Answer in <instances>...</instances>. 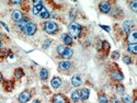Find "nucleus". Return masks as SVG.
I'll use <instances>...</instances> for the list:
<instances>
[{"mask_svg": "<svg viewBox=\"0 0 137 103\" xmlns=\"http://www.w3.org/2000/svg\"><path fill=\"white\" fill-rule=\"evenodd\" d=\"M63 41L65 44H67V45H70V44H72V37L70 36V35L68 34H63Z\"/></svg>", "mask_w": 137, "mask_h": 103, "instance_id": "nucleus-16", "label": "nucleus"}, {"mask_svg": "<svg viewBox=\"0 0 137 103\" xmlns=\"http://www.w3.org/2000/svg\"><path fill=\"white\" fill-rule=\"evenodd\" d=\"M129 6H131L132 10H133L134 12H136V11H137V2H136V1H132V2H129Z\"/></svg>", "mask_w": 137, "mask_h": 103, "instance_id": "nucleus-28", "label": "nucleus"}, {"mask_svg": "<svg viewBox=\"0 0 137 103\" xmlns=\"http://www.w3.org/2000/svg\"><path fill=\"white\" fill-rule=\"evenodd\" d=\"M72 54H74V51L71 50V48H69V47H67L66 46V48H65V51H64V53H63V57L64 58H70L72 56Z\"/></svg>", "mask_w": 137, "mask_h": 103, "instance_id": "nucleus-14", "label": "nucleus"}, {"mask_svg": "<svg viewBox=\"0 0 137 103\" xmlns=\"http://www.w3.org/2000/svg\"><path fill=\"white\" fill-rule=\"evenodd\" d=\"M36 30H37L36 25H35L34 23H32V22H29V23H27V24L22 29V31L24 32V34H27V35H33V34H35Z\"/></svg>", "mask_w": 137, "mask_h": 103, "instance_id": "nucleus-3", "label": "nucleus"}, {"mask_svg": "<svg viewBox=\"0 0 137 103\" xmlns=\"http://www.w3.org/2000/svg\"><path fill=\"white\" fill-rule=\"evenodd\" d=\"M100 11L102 13H109L111 11V6L109 2H105V1H102L100 3Z\"/></svg>", "mask_w": 137, "mask_h": 103, "instance_id": "nucleus-6", "label": "nucleus"}, {"mask_svg": "<svg viewBox=\"0 0 137 103\" xmlns=\"http://www.w3.org/2000/svg\"><path fill=\"white\" fill-rule=\"evenodd\" d=\"M117 91H119V92H121V93L124 92V88H123V86H119V87H117Z\"/></svg>", "mask_w": 137, "mask_h": 103, "instance_id": "nucleus-33", "label": "nucleus"}, {"mask_svg": "<svg viewBox=\"0 0 137 103\" xmlns=\"http://www.w3.org/2000/svg\"><path fill=\"white\" fill-rule=\"evenodd\" d=\"M12 19L15 21V22H20L21 20H23V14L21 11L19 10H14L12 12Z\"/></svg>", "mask_w": 137, "mask_h": 103, "instance_id": "nucleus-11", "label": "nucleus"}, {"mask_svg": "<svg viewBox=\"0 0 137 103\" xmlns=\"http://www.w3.org/2000/svg\"><path fill=\"white\" fill-rule=\"evenodd\" d=\"M4 89H7L8 91H11V90H12V89H13L12 82H11V81H8V82L4 83Z\"/></svg>", "mask_w": 137, "mask_h": 103, "instance_id": "nucleus-25", "label": "nucleus"}, {"mask_svg": "<svg viewBox=\"0 0 137 103\" xmlns=\"http://www.w3.org/2000/svg\"><path fill=\"white\" fill-rule=\"evenodd\" d=\"M53 103H68V100L65 95L63 94H56L53 98Z\"/></svg>", "mask_w": 137, "mask_h": 103, "instance_id": "nucleus-5", "label": "nucleus"}, {"mask_svg": "<svg viewBox=\"0 0 137 103\" xmlns=\"http://www.w3.org/2000/svg\"><path fill=\"white\" fill-rule=\"evenodd\" d=\"M40 77H41L42 80H45V79L48 78V70L45 68H42L41 71H40Z\"/></svg>", "mask_w": 137, "mask_h": 103, "instance_id": "nucleus-18", "label": "nucleus"}, {"mask_svg": "<svg viewBox=\"0 0 137 103\" xmlns=\"http://www.w3.org/2000/svg\"><path fill=\"white\" fill-rule=\"evenodd\" d=\"M120 57V54H119V52H114V53L112 54V58L113 59H117V58Z\"/></svg>", "mask_w": 137, "mask_h": 103, "instance_id": "nucleus-31", "label": "nucleus"}, {"mask_svg": "<svg viewBox=\"0 0 137 103\" xmlns=\"http://www.w3.org/2000/svg\"><path fill=\"white\" fill-rule=\"evenodd\" d=\"M123 60H124L125 64H131L132 63V59L129 56H124V57H123Z\"/></svg>", "mask_w": 137, "mask_h": 103, "instance_id": "nucleus-29", "label": "nucleus"}, {"mask_svg": "<svg viewBox=\"0 0 137 103\" xmlns=\"http://www.w3.org/2000/svg\"><path fill=\"white\" fill-rule=\"evenodd\" d=\"M33 4H34V6H40V4H42V1H41V0H36V1H33Z\"/></svg>", "mask_w": 137, "mask_h": 103, "instance_id": "nucleus-34", "label": "nucleus"}, {"mask_svg": "<svg viewBox=\"0 0 137 103\" xmlns=\"http://www.w3.org/2000/svg\"><path fill=\"white\" fill-rule=\"evenodd\" d=\"M12 3H14V4H19V3H21L20 1H12Z\"/></svg>", "mask_w": 137, "mask_h": 103, "instance_id": "nucleus-38", "label": "nucleus"}, {"mask_svg": "<svg viewBox=\"0 0 137 103\" xmlns=\"http://www.w3.org/2000/svg\"><path fill=\"white\" fill-rule=\"evenodd\" d=\"M27 23H29V20H27V19H25V18H23V20H21L20 22H16V25H18L20 29H23V27H24Z\"/></svg>", "mask_w": 137, "mask_h": 103, "instance_id": "nucleus-21", "label": "nucleus"}, {"mask_svg": "<svg viewBox=\"0 0 137 103\" xmlns=\"http://www.w3.org/2000/svg\"><path fill=\"white\" fill-rule=\"evenodd\" d=\"M31 99V92L30 91H23L20 95H19V101L20 103H27Z\"/></svg>", "mask_w": 137, "mask_h": 103, "instance_id": "nucleus-4", "label": "nucleus"}, {"mask_svg": "<svg viewBox=\"0 0 137 103\" xmlns=\"http://www.w3.org/2000/svg\"><path fill=\"white\" fill-rule=\"evenodd\" d=\"M44 30L48 34H55L58 31V25L53 21H47L44 23Z\"/></svg>", "mask_w": 137, "mask_h": 103, "instance_id": "nucleus-2", "label": "nucleus"}, {"mask_svg": "<svg viewBox=\"0 0 137 103\" xmlns=\"http://www.w3.org/2000/svg\"><path fill=\"white\" fill-rule=\"evenodd\" d=\"M40 15H41V18H43V19H48L49 17H51V14H49V12L47 11V9L45 8V7L42 8L41 12H40Z\"/></svg>", "mask_w": 137, "mask_h": 103, "instance_id": "nucleus-17", "label": "nucleus"}, {"mask_svg": "<svg viewBox=\"0 0 137 103\" xmlns=\"http://www.w3.org/2000/svg\"><path fill=\"white\" fill-rule=\"evenodd\" d=\"M127 42H128V44L137 43V32H136V31L129 32V33H128V36H127Z\"/></svg>", "mask_w": 137, "mask_h": 103, "instance_id": "nucleus-7", "label": "nucleus"}, {"mask_svg": "<svg viewBox=\"0 0 137 103\" xmlns=\"http://www.w3.org/2000/svg\"><path fill=\"white\" fill-rule=\"evenodd\" d=\"M14 77H15L16 79L22 78V77H23V70L21 69V68L15 69V71H14Z\"/></svg>", "mask_w": 137, "mask_h": 103, "instance_id": "nucleus-23", "label": "nucleus"}, {"mask_svg": "<svg viewBox=\"0 0 137 103\" xmlns=\"http://www.w3.org/2000/svg\"><path fill=\"white\" fill-rule=\"evenodd\" d=\"M71 100L74 102H78L80 100V95H79V91L77 90H74L71 92Z\"/></svg>", "mask_w": 137, "mask_h": 103, "instance_id": "nucleus-19", "label": "nucleus"}, {"mask_svg": "<svg viewBox=\"0 0 137 103\" xmlns=\"http://www.w3.org/2000/svg\"><path fill=\"white\" fill-rule=\"evenodd\" d=\"M132 103H137V102H136V101H134V102H132Z\"/></svg>", "mask_w": 137, "mask_h": 103, "instance_id": "nucleus-42", "label": "nucleus"}, {"mask_svg": "<svg viewBox=\"0 0 137 103\" xmlns=\"http://www.w3.org/2000/svg\"><path fill=\"white\" fill-rule=\"evenodd\" d=\"M71 83H72V86H74V87H79V86L82 83L81 77H80L79 75H75V76H72V78H71Z\"/></svg>", "mask_w": 137, "mask_h": 103, "instance_id": "nucleus-10", "label": "nucleus"}, {"mask_svg": "<svg viewBox=\"0 0 137 103\" xmlns=\"http://www.w3.org/2000/svg\"><path fill=\"white\" fill-rule=\"evenodd\" d=\"M100 27L101 29H103V30H105L107 32H110V27L107 26V25H103V24H100Z\"/></svg>", "mask_w": 137, "mask_h": 103, "instance_id": "nucleus-32", "label": "nucleus"}, {"mask_svg": "<svg viewBox=\"0 0 137 103\" xmlns=\"http://www.w3.org/2000/svg\"><path fill=\"white\" fill-rule=\"evenodd\" d=\"M1 80H2V75L0 74V82H1Z\"/></svg>", "mask_w": 137, "mask_h": 103, "instance_id": "nucleus-40", "label": "nucleus"}, {"mask_svg": "<svg viewBox=\"0 0 137 103\" xmlns=\"http://www.w3.org/2000/svg\"><path fill=\"white\" fill-rule=\"evenodd\" d=\"M79 95H80V99H81L82 101H86V100H88L89 95H90V91L87 88H83V89H81V91L79 92Z\"/></svg>", "mask_w": 137, "mask_h": 103, "instance_id": "nucleus-9", "label": "nucleus"}, {"mask_svg": "<svg viewBox=\"0 0 137 103\" xmlns=\"http://www.w3.org/2000/svg\"><path fill=\"white\" fill-rule=\"evenodd\" d=\"M81 25L78 24L76 22H72L70 23V25L68 26V32H69L70 36H74V37H79L80 34H81Z\"/></svg>", "mask_w": 137, "mask_h": 103, "instance_id": "nucleus-1", "label": "nucleus"}, {"mask_svg": "<svg viewBox=\"0 0 137 103\" xmlns=\"http://www.w3.org/2000/svg\"><path fill=\"white\" fill-rule=\"evenodd\" d=\"M58 66H59V69H61V70H69L70 68H71L72 64L69 62V60H64V62L59 63Z\"/></svg>", "mask_w": 137, "mask_h": 103, "instance_id": "nucleus-8", "label": "nucleus"}, {"mask_svg": "<svg viewBox=\"0 0 137 103\" xmlns=\"http://www.w3.org/2000/svg\"><path fill=\"white\" fill-rule=\"evenodd\" d=\"M111 77H112L113 79H115V80H119V81L123 80V78H124L123 75L120 71H113L112 74H111Z\"/></svg>", "mask_w": 137, "mask_h": 103, "instance_id": "nucleus-15", "label": "nucleus"}, {"mask_svg": "<svg viewBox=\"0 0 137 103\" xmlns=\"http://www.w3.org/2000/svg\"><path fill=\"white\" fill-rule=\"evenodd\" d=\"M32 103H41V101H39V100H35V101H33Z\"/></svg>", "mask_w": 137, "mask_h": 103, "instance_id": "nucleus-39", "label": "nucleus"}, {"mask_svg": "<svg viewBox=\"0 0 137 103\" xmlns=\"http://www.w3.org/2000/svg\"><path fill=\"white\" fill-rule=\"evenodd\" d=\"M42 8H43V6H42V4H40V6H34V7H33V14H35V15L40 14Z\"/></svg>", "mask_w": 137, "mask_h": 103, "instance_id": "nucleus-22", "label": "nucleus"}, {"mask_svg": "<svg viewBox=\"0 0 137 103\" xmlns=\"http://www.w3.org/2000/svg\"><path fill=\"white\" fill-rule=\"evenodd\" d=\"M0 52H1V53H0V55H1V56H4V55H7V54H8V50H3V51H0Z\"/></svg>", "mask_w": 137, "mask_h": 103, "instance_id": "nucleus-35", "label": "nucleus"}, {"mask_svg": "<svg viewBox=\"0 0 137 103\" xmlns=\"http://www.w3.org/2000/svg\"><path fill=\"white\" fill-rule=\"evenodd\" d=\"M112 103H120V101L116 99V98H113V100H112Z\"/></svg>", "mask_w": 137, "mask_h": 103, "instance_id": "nucleus-36", "label": "nucleus"}, {"mask_svg": "<svg viewBox=\"0 0 137 103\" xmlns=\"http://www.w3.org/2000/svg\"><path fill=\"white\" fill-rule=\"evenodd\" d=\"M49 46H51V41H49V39H46L43 44V48H48Z\"/></svg>", "mask_w": 137, "mask_h": 103, "instance_id": "nucleus-30", "label": "nucleus"}, {"mask_svg": "<svg viewBox=\"0 0 137 103\" xmlns=\"http://www.w3.org/2000/svg\"><path fill=\"white\" fill-rule=\"evenodd\" d=\"M132 21H125L124 23H123V30H124L125 33H129L132 30Z\"/></svg>", "mask_w": 137, "mask_h": 103, "instance_id": "nucleus-13", "label": "nucleus"}, {"mask_svg": "<svg viewBox=\"0 0 137 103\" xmlns=\"http://www.w3.org/2000/svg\"><path fill=\"white\" fill-rule=\"evenodd\" d=\"M99 103H108V98L104 94L99 95Z\"/></svg>", "mask_w": 137, "mask_h": 103, "instance_id": "nucleus-26", "label": "nucleus"}, {"mask_svg": "<svg viewBox=\"0 0 137 103\" xmlns=\"http://www.w3.org/2000/svg\"><path fill=\"white\" fill-rule=\"evenodd\" d=\"M65 48H66L65 45H58V46H57V53L59 54V55H63V53H64V51H65Z\"/></svg>", "mask_w": 137, "mask_h": 103, "instance_id": "nucleus-27", "label": "nucleus"}, {"mask_svg": "<svg viewBox=\"0 0 137 103\" xmlns=\"http://www.w3.org/2000/svg\"><path fill=\"white\" fill-rule=\"evenodd\" d=\"M122 101H123V103H132V99H131V97H129V95L124 94L122 97Z\"/></svg>", "mask_w": 137, "mask_h": 103, "instance_id": "nucleus-24", "label": "nucleus"}, {"mask_svg": "<svg viewBox=\"0 0 137 103\" xmlns=\"http://www.w3.org/2000/svg\"><path fill=\"white\" fill-rule=\"evenodd\" d=\"M51 85H52V87H53V88H55V89L59 88V87L61 86V79L58 78V77H55V78L52 79Z\"/></svg>", "mask_w": 137, "mask_h": 103, "instance_id": "nucleus-12", "label": "nucleus"}, {"mask_svg": "<svg viewBox=\"0 0 137 103\" xmlns=\"http://www.w3.org/2000/svg\"><path fill=\"white\" fill-rule=\"evenodd\" d=\"M1 45H2V42H1V41H0V47H1Z\"/></svg>", "mask_w": 137, "mask_h": 103, "instance_id": "nucleus-41", "label": "nucleus"}, {"mask_svg": "<svg viewBox=\"0 0 137 103\" xmlns=\"http://www.w3.org/2000/svg\"><path fill=\"white\" fill-rule=\"evenodd\" d=\"M127 50H128V52H131V53H133V54H137V43L128 44Z\"/></svg>", "mask_w": 137, "mask_h": 103, "instance_id": "nucleus-20", "label": "nucleus"}, {"mask_svg": "<svg viewBox=\"0 0 137 103\" xmlns=\"http://www.w3.org/2000/svg\"><path fill=\"white\" fill-rule=\"evenodd\" d=\"M0 23H1V24H2V25H3V27H4V29H6V30H7V31H8V32H9V27H8V26H7V25H6V24H4V23H3V22H0Z\"/></svg>", "mask_w": 137, "mask_h": 103, "instance_id": "nucleus-37", "label": "nucleus"}]
</instances>
